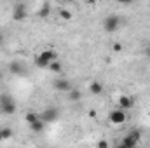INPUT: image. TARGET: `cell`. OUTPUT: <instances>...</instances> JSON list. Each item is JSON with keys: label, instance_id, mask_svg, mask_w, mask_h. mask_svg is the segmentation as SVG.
Instances as JSON below:
<instances>
[{"label": "cell", "instance_id": "6da1fadb", "mask_svg": "<svg viewBox=\"0 0 150 148\" xmlns=\"http://www.w3.org/2000/svg\"><path fill=\"white\" fill-rule=\"evenodd\" d=\"M56 59H58V54L54 51H42L35 58V66H38V68H49V65L52 61H56Z\"/></svg>", "mask_w": 150, "mask_h": 148}, {"label": "cell", "instance_id": "7a4b0ae2", "mask_svg": "<svg viewBox=\"0 0 150 148\" xmlns=\"http://www.w3.org/2000/svg\"><path fill=\"white\" fill-rule=\"evenodd\" d=\"M120 25H122V19H120L119 14H110L103 19V30L107 33H115L120 28Z\"/></svg>", "mask_w": 150, "mask_h": 148}, {"label": "cell", "instance_id": "3957f363", "mask_svg": "<svg viewBox=\"0 0 150 148\" xmlns=\"http://www.w3.org/2000/svg\"><path fill=\"white\" fill-rule=\"evenodd\" d=\"M140 140H142V132H140L138 129H131L127 134H124V136H122L120 143H122V145H126L127 148H138Z\"/></svg>", "mask_w": 150, "mask_h": 148}, {"label": "cell", "instance_id": "277c9868", "mask_svg": "<svg viewBox=\"0 0 150 148\" xmlns=\"http://www.w3.org/2000/svg\"><path fill=\"white\" fill-rule=\"evenodd\" d=\"M0 111L5 113V115H14L16 113V103L9 94L0 96Z\"/></svg>", "mask_w": 150, "mask_h": 148}, {"label": "cell", "instance_id": "5b68a950", "mask_svg": "<svg viewBox=\"0 0 150 148\" xmlns=\"http://www.w3.org/2000/svg\"><path fill=\"white\" fill-rule=\"evenodd\" d=\"M26 16H28L26 14V4H23V2L19 4L18 2V4L12 5V19L14 21H23Z\"/></svg>", "mask_w": 150, "mask_h": 148}, {"label": "cell", "instance_id": "8992f818", "mask_svg": "<svg viewBox=\"0 0 150 148\" xmlns=\"http://www.w3.org/2000/svg\"><path fill=\"white\" fill-rule=\"evenodd\" d=\"M108 120L112 122L113 125H120V124H124L126 120H127V115H126V111L124 110H112L110 111V115H108Z\"/></svg>", "mask_w": 150, "mask_h": 148}, {"label": "cell", "instance_id": "52a82bcc", "mask_svg": "<svg viewBox=\"0 0 150 148\" xmlns=\"http://www.w3.org/2000/svg\"><path fill=\"white\" fill-rule=\"evenodd\" d=\"M58 115H59V113H58L56 108L49 106V108H45V110L40 113V118H42V120L45 122V125H47V124H51V122H56V120H58Z\"/></svg>", "mask_w": 150, "mask_h": 148}, {"label": "cell", "instance_id": "ba28073f", "mask_svg": "<svg viewBox=\"0 0 150 148\" xmlns=\"http://www.w3.org/2000/svg\"><path fill=\"white\" fill-rule=\"evenodd\" d=\"M134 106V98L133 96H127V94H122L119 96V110H131Z\"/></svg>", "mask_w": 150, "mask_h": 148}, {"label": "cell", "instance_id": "9c48e42d", "mask_svg": "<svg viewBox=\"0 0 150 148\" xmlns=\"http://www.w3.org/2000/svg\"><path fill=\"white\" fill-rule=\"evenodd\" d=\"M54 89H58L61 92H70L74 87H72V84L67 78H58V80H54Z\"/></svg>", "mask_w": 150, "mask_h": 148}, {"label": "cell", "instance_id": "30bf717a", "mask_svg": "<svg viewBox=\"0 0 150 148\" xmlns=\"http://www.w3.org/2000/svg\"><path fill=\"white\" fill-rule=\"evenodd\" d=\"M9 72L12 75H25L26 73V66L23 65V63H19V61H12L11 65H9Z\"/></svg>", "mask_w": 150, "mask_h": 148}, {"label": "cell", "instance_id": "8fae6325", "mask_svg": "<svg viewBox=\"0 0 150 148\" xmlns=\"http://www.w3.org/2000/svg\"><path fill=\"white\" fill-rule=\"evenodd\" d=\"M103 91H105V87H103V84H101V82L94 80V82H91V84H89V92H91V94L100 96V94H103Z\"/></svg>", "mask_w": 150, "mask_h": 148}, {"label": "cell", "instance_id": "7c38bea8", "mask_svg": "<svg viewBox=\"0 0 150 148\" xmlns=\"http://www.w3.org/2000/svg\"><path fill=\"white\" fill-rule=\"evenodd\" d=\"M30 129H32L33 132H42V131L45 129V122H44L42 118H38L37 122H33V124L30 125Z\"/></svg>", "mask_w": 150, "mask_h": 148}, {"label": "cell", "instance_id": "4fadbf2b", "mask_svg": "<svg viewBox=\"0 0 150 148\" xmlns=\"http://www.w3.org/2000/svg\"><path fill=\"white\" fill-rule=\"evenodd\" d=\"M49 12H51V5H49L47 2H44V4L40 5V9H38L37 16L38 18H45V16H49Z\"/></svg>", "mask_w": 150, "mask_h": 148}, {"label": "cell", "instance_id": "5bb4252c", "mask_svg": "<svg viewBox=\"0 0 150 148\" xmlns=\"http://www.w3.org/2000/svg\"><path fill=\"white\" fill-rule=\"evenodd\" d=\"M49 72H52V73H61V70H63V65L56 59V61H52L51 65H49V68H47Z\"/></svg>", "mask_w": 150, "mask_h": 148}, {"label": "cell", "instance_id": "9a60e30c", "mask_svg": "<svg viewBox=\"0 0 150 148\" xmlns=\"http://www.w3.org/2000/svg\"><path fill=\"white\" fill-rule=\"evenodd\" d=\"M0 138H2V141L11 140V138H12V129H11V127H2V129H0Z\"/></svg>", "mask_w": 150, "mask_h": 148}, {"label": "cell", "instance_id": "2e32d148", "mask_svg": "<svg viewBox=\"0 0 150 148\" xmlns=\"http://www.w3.org/2000/svg\"><path fill=\"white\" fill-rule=\"evenodd\" d=\"M68 99H70V101H80V99H82V92H80L79 89H72V91L68 92Z\"/></svg>", "mask_w": 150, "mask_h": 148}, {"label": "cell", "instance_id": "e0dca14e", "mask_svg": "<svg viewBox=\"0 0 150 148\" xmlns=\"http://www.w3.org/2000/svg\"><path fill=\"white\" fill-rule=\"evenodd\" d=\"M25 118H26V122H28V125H32L33 122H37L38 118H40V115L35 113V111H28L26 115H25Z\"/></svg>", "mask_w": 150, "mask_h": 148}, {"label": "cell", "instance_id": "ac0fdd59", "mask_svg": "<svg viewBox=\"0 0 150 148\" xmlns=\"http://www.w3.org/2000/svg\"><path fill=\"white\" fill-rule=\"evenodd\" d=\"M59 18L65 19V21H70V19H72V12H70L68 9H61V11H59Z\"/></svg>", "mask_w": 150, "mask_h": 148}, {"label": "cell", "instance_id": "d6986e66", "mask_svg": "<svg viewBox=\"0 0 150 148\" xmlns=\"http://www.w3.org/2000/svg\"><path fill=\"white\" fill-rule=\"evenodd\" d=\"M112 51L113 52H120V51H122V44H120V42H115L112 45Z\"/></svg>", "mask_w": 150, "mask_h": 148}, {"label": "cell", "instance_id": "ffe728a7", "mask_svg": "<svg viewBox=\"0 0 150 148\" xmlns=\"http://www.w3.org/2000/svg\"><path fill=\"white\" fill-rule=\"evenodd\" d=\"M143 54H145L147 58H150V42H149V44H145V45H143Z\"/></svg>", "mask_w": 150, "mask_h": 148}, {"label": "cell", "instance_id": "44dd1931", "mask_svg": "<svg viewBox=\"0 0 150 148\" xmlns=\"http://www.w3.org/2000/svg\"><path fill=\"white\" fill-rule=\"evenodd\" d=\"M98 148H108V141L107 140H100L98 141Z\"/></svg>", "mask_w": 150, "mask_h": 148}, {"label": "cell", "instance_id": "7402d4cb", "mask_svg": "<svg viewBox=\"0 0 150 148\" xmlns=\"http://www.w3.org/2000/svg\"><path fill=\"white\" fill-rule=\"evenodd\" d=\"M115 148H127V147H126V145H122V143H119V145H117Z\"/></svg>", "mask_w": 150, "mask_h": 148}, {"label": "cell", "instance_id": "603a6c76", "mask_svg": "<svg viewBox=\"0 0 150 148\" xmlns=\"http://www.w3.org/2000/svg\"><path fill=\"white\" fill-rule=\"evenodd\" d=\"M2 42H4V35H2V32H0V45H2Z\"/></svg>", "mask_w": 150, "mask_h": 148}, {"label": "cell", "instance_id": "cb8c5ba5", "mask_svg": "<svg viewBox=\"0 0 150 148\" xmlns=\"http://www.w3.org/2000/svg\"><path fill=\"white\" fill-rule=\"evenodd\" d=\"M0 82H2V75H0Z\"/></svg>", "mask_w": 150, "mask_h": 148}]
</instances>
